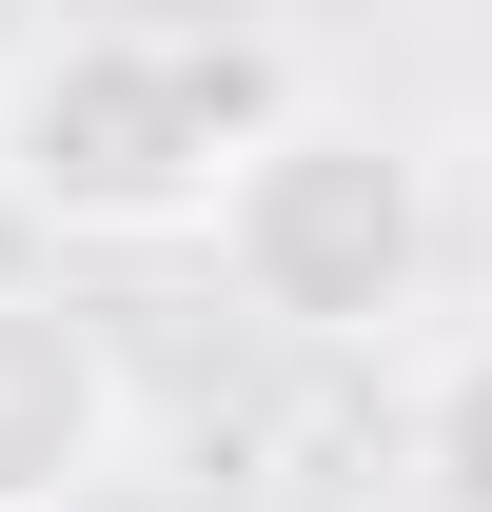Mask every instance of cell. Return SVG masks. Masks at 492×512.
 <instances>
[{
	"label": "cell",
	"instance_id": "5",
	"mask_svg": "<svg viewBox=\"0 0 492 512\" xmlns=\"http://www.w3.org/2000/svg\"><path fill=\"white\" fill-rule=\"evenodd\" d=\"M40 40H60V20H40V0H0V99L40 79Z\"/></svg>",
	"mask_w": 492,
	"mask_h": 512
},
{
	"label": "cell",
	"instance_id": "4",
	"mask_svg": "<svg viewBox=\"0 0 492 512\" xmlns=\"http://www.w3.org/2000/svg\"><path fill=\"white\" fill-rule=\"evenodd\" d=\"M414 493L433 512H492V316L433 335V375H414Z\"/></svg>",
	"mask_w": 492,
	"mask_h": 512
},
{
	"label": "cell",
	"instance_id": "3",
	"mask_svg": "<svg viewBox=\"0 0 492 512\" xmlns=\"http://www.w3.org/2000/svg\"><path fill=\"white\" fill-rule=\"evenodd\" d=\"M138 473V355L60 276H0V512H99Z\"/></svg>",
	"mask_w": 492,
	"mask_h": 512
},
{
	"label": "cell",
	"instance_id": "2",
	"mask_svg": "<svg viewBox=\"0 0 492 512\" xmlns=\"http://www.w3.org/2000/svg\"><path fill=\"white\" fill-rule=\"evenodd\" d=\"M433 237H453V217H433L414 119H374V99L315 79L296 119H276V158L237 178V217H217V276H237V316H276V335H414Z\"/></svg>",
	"mask_w": 492,
	"mask_h": 512
},
{
	"label": "cell",
	"instance_id": "1",
	"mask_svg": "<svg viewBox=\"0 0 492 512\" xmlns=\"http://www.w3.org/2000/svg\"><path fill=\"white\" fill-rule=\"evenodd\" d=\"M296 99L315 40L276 20H60L40 79L0 99V217H40L60 256H178L237 217Z\"/></svg>",
	"mask_w": 492,
	"mask_h": 512
}]
</instances>
